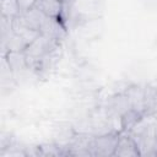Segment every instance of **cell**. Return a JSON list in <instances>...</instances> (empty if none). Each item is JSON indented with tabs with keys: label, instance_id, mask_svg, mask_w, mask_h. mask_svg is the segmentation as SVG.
<instances>
[{
	"label": "cell",
	"instance_id": "obj_1",
	"mask_svg": "<svg viewBox=\"0 0 157 157\" xmlns=\"http://www.w3.org/2000/svg\"><path fill=\"white\" fill-rule=\"evenodd\" d=\"M58 44L59 42L43 34H39L25 49L28 69H39L43 59L48 56L50 53L55 52V49H58Z\"/></svg>",
	"mask_w": 157,
	"mask_h": 157
},
{
	"label": "cell",
	"instance_id": "obj_2",
	"mask_svg": "<svg viewBox=\"0 0 157 157\" xmlns=\"http://www.w3.org/2000/svg\"><path fill=\"white\" fill-rule=\"evenodd\" d=\"M118 139H119V134H114V132H105V134L94 136L93 156H98V157L114 156Z\"/></svg>",
	"mask_w": 157,
	"mask_h": 157
},
{
	"label": "cell",
	"instance_id": "obj_3",
	"mask_svg": "<svg viewBox=\"0 0 157 157\" xmlns=\"http://www.w3.org/2000/svg\"><path fill=\"white\" fill-rule=\"evenodd\" d=\"M93 140L94 136L91 135H74L67 146L66 155L93 156Z\"/></svg>",
	"mask_w": 157,
	"mask_h": 157
},
{
	"label": "cell",
	"instance_id": "obj_4",
	"mask_svg": "<svg viewBox=\"0 0 157 157\" xmlns=\"http://www.w3.org/2000/svg\"><path fill=\"white\" fill-rule=\"evenodd\" d=\"M114 156H119V157H137V156H140L136 142L134 141V139L130 136L129 132L121 131L119 134Z\"/></svg>",
	"mask_w": 157,
	"mask_h": 157
},
{
	"label": "cell",
	"instance_id": "obj_5",
	"mask_svg": "<svg viewBox=\"0 0 157 157\" xmlns=\"http://www.w3.org/2000/svg\"><path fill=\"white\" fill-rule=\"evenodd\" d=\"M39 32H40V34L59 42L65 36V26H64V22L61 18H54V17L47 16Z\"/></svg>",
	"mask_w": 157,
	"mask_h": 157
},
{
	"label": "cell",
	"instance_id": "obj_6",
	"mask_svg": "<svg viewBox=\"0 0 157 157\" xmlns=\"http://www.w3.org/2000/svg\"><path fill=\"white\" fill-rule=\"evenodd\" d=\"M45 16L61 18L64 12V4L61 0H38L34 5Z\"/></svg>",
	"mask_w": 157,
	"mask_h": 157
},
{
	"label": "cell",
	"instance_id": "obj_7",
	"mask_svg": "<svg viewBox=\"0 0 157 157\" xmlns=\"http://www.w3.org/2000/svg\"><path fill=\"white\" fill-rule=\"evenodd\" d=\"M131 108V104H130V101L126 96V93H121V94H117L115 97H113L109 102V105H108V110L110 114H113L114 117L119 118L125 113L128 112L129 109Z\"/></svg>",
	"mask_w": 157,
	"mask_h": 157
},
{
	"label": "cell",
	"instance_id": "obj_8",
	"mask_svg": "<svg viewBox=\"0 0 157 157\" xmlns=\"http://www.w3.org/2000/svg\"><path fill=\"white\" fill-rule=\"evenodd\" d=\"M125 93H126V96L130 101L131 108L140 112L142 115H145V92H144V87L132 86Z\"/></svg>",
	"mask_w": 157,
	"mask_h": 157
},
{
	"label": "cell",
	"instance_id": "obj_9",
	"mask_svg": "<svg viewBox=\"0 0 157 157\" xmlns=\"http://www.w3.org/2000/svg\"><path fill=\"white\" fill-rule=\"evenodd\" d=\"M4 58L7 61L10 69L12 70L13 74L21 72V71L28 69L25 52H7L4 55Z\"/></svg>",
	"mask_w": 157,
	"mask_h": 157
},
{
	"label": "cell",
	"instance_id": "obj_10",
	"mask_svg": "<svg viewBox=\"0 0 157 157\" xmlns=\"http://www.w3.org/2000/svg\"><path fill=\"white\" fill-rule=\"evenodd\" d=\"M144 115L140 113V112H137V110H135V109H132V108H130L128 112H125L121 117H120V130L123 131V132H129L139 121H140V119L142 118Z\"/></svg>",
	"mask_w": 157,
	"mask_h": 157
},
{
	"label": "cell",
	"instance_id": "obj_11",
	"mask_svg": "<svg viewBox=\"0 0 157 157\" xmlns=\"http://www.w3.org/2000/svg\"><path fill=\"white\" fill-rule=\"evenodd\" d=\"M1 16L6 18H15L21 13L18 0H0Z\"/></svg>",
	"mask_w": 157,
	"mask_h": 157
},
{
	"label": "cell",
	"instance_id": "obj_12",
	"mask_svg": "<svg viewBox=\"0 0 157 157\" xmlns=\"http://www.w3.org/2000/svg\"><path fill=\"white\" fill-rule=\"evenodd\" d=\"M38 151L39 155L42 156H61V155H66V151L59 145V144H43L40 146H38Z\"/></svg>",
	"mask_w": 157,
	"mask_h": 157
},
{
	"label": "cell",
	"instance_id": "obj_13",
	"mask_svg": "<svg viewBox=\"0 0 157 157\" xmlns=\"http://www.w3.org/2000/svg\"><path fill=\"white\" fill-rule=\"evenodd\" d=\"M37 1H38V0H18V5H20L21 12H23V11H27V10L32 9V7L36 5V2H37Z\"/></svg>",
	"mask_w": 157,
	"mask_h": 157
},
{
	"label": "cell",
	"instance_id": "obj_14",
	"mask_svg": "<svg viewBox=\"0 0 157 157\" xmlns=\"http://www.w3.org/2000/svg\"><path fill=\"white\" fill-rule=\"evenodd\" d=\"M61 1H64V0H61Z\"/></svg>",
	"mask_w": 157,
	"mask_h": 157
}]
</instances>
